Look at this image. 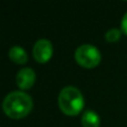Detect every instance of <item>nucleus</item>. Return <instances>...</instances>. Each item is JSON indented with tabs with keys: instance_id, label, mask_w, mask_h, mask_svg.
Returning a JSON list of instances; mask_svg holds the SVG:
<instances>
[{
	"instance_id": "nucleus-1",
	"label": "nucleus",
	"mask_w": 127,
	"mask_h": 127,
	"mask_svg": "<svg viewBox=\"0 0 127 127\" xmlns=\"http://www.w3.org/2000/svg\"><path fill=\"white\" fill-rule=\"evenodd\" d=\"M32 107V98L22 90H15L9 93L2 101V109L4 114L12 119H20L26 117L31 112Z\"/></svg>"
},
{
	"instance_id": "nucleus-2",
	"label": "nucleus",
	"mask_w": 127,
	"mask_h": 127,
	"mask_svg": "<svg viewBox=\"0 0 127 127\" xmlns=\"http://www.w3.org/2000/svg\"><path fill=\"white\" fill-rule=\"evenodd\" d=\"M58 106L64 114L68 116H76L83 110L85 99L77 87L66 86L58 95Z\"/></svg>"
},
{
	"instance_id": "nucleus-3",
	"label": "nucleus",
	"mask_w": 127,
	"mask_h": 127,
	"mask_svg": "<svg viewBox=\"0 0 127 127\" xmlns=\"http://www.w3.org/2000/svg\"><path fill=\"white\" fill-rule=\"evenodd\" d=\"M75 60L78 65L85 68H94L99 65L101 55L98 48L90 44L80 45L75 50Z\"/></svg>"
},
{
	"instance_id": "nucleus-4",
	"label": "nucleus",
	"mask_w": 127,
	"mask_h": 127,
	"mask_svg": "<svg viewBox=\"0 0 127 127\" xmlns=\"http://www.w3.org/2000/svg\"><path fill=\"white\" fill-rule=\"evenodd\" d=\"M54 53V47L50 40L41 38L37 40L32 47V56L35 60L39 64L47 63L51 58Z\"/></svg>"
},
{
	"instance_id": "nucleus-5",
	"label": "nucleus",
	"mask_w": 127,
	"mask_h": 127,
	"mask_svg": "<svg viewBox=\"0 0 127 127\" xmlns=\"http://www.w3.org/2000/svg\"><path fill=\"white\" fill-rule=\"evenodd\" d=\"M36 81V72L32 68L30 67H25L18 71L17 76H16V83L17 86L20 89H29L33 86Z\"/></svg>"
},
{
	"instance_id": "nucleus-6",
	"label": "nucleus",
	"mask_w": 127,
	"mask_h": 127,
	"mask_svg": "<svg viewBox=\"0 0 127 127\" xmlns=\"http://www.w3.org/2000/svg\"><path fill=\"white\" fill-rule=\"evenodd\" d=\"M9 58L11 59V62L19 64V65H24L28 60V55L22 47L16 45V46L11 47L9 50Z\"/></svg>"
},
{
	"instance_id": "nucleus-7",
	"label": "nucleus",
	"mask_w": 127,
	"mask_h": 127,
	"mask_svg": "<svg viewBox=\"0 0 127 127\" xmlns=\"http://www.w3.org/2000/svg\"><path fill=\"white\" fill-rule=\"evenodd\" d=\"M81 125L83 127H99L100 118L94 110H86L81 116Z\"/></svg>"
},
{
	"instance_id": "nucleus-8",
	"label": "nucleus",
	"mask_w": 127,
	"mask_h": 127,
	"mask_svg": "<svg viewBox=\"0 0 127 127\" xmlns=\"http://www.w3.org/2000/svg\"><path fill=\"white\" fill-rule=\"evenodd\" d=\"M122 32H123V31L118 28H110L109 30H107V32L105 33V38L108 42H116L117 40L121 39Z\"/></svg>"
},
{
	"instance_id": "nucleus-9",
	"label": "nucleus",
	"mask_w": 127,
	"mask_h": 127,
	"mask_svg": "<svg viewBox=\"0 0 127 127\" xmlns=\"http://www.w3.org/2000/svg\"><path fill=\"white\" fill-rule=\"evenodd\" d=\"M121 30L123 31V32L127 36V12L123 16V18H122V21H121Z\"/></svg>"
}]
</instances>
